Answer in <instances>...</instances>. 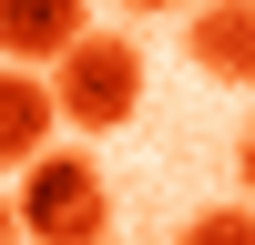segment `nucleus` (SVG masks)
I'll list each match as a JSON object with an SVG mask.
<instances>
[{
  "mask_svg": "<svg viewBox=\"0 0 255 245\" xmlns=\"http://www.w3.org/2000/svg\"><path fill=\"white\" fill-rule=\"evenodd\" d=\"M184 51H194V72H204V82L255 92V0H204L194 31H184Z\"/></svg>",
  "mask_w": 255,
  "mask_h": 245,
  "instance_id": "nucleus-5",
  "label": "nucleus"
},
{
  "mask_svg": "<svg viewBox=\"0 0 255 245\" xmlns=\"http://www.w3.org/2000/svg\"><path fill=\"white\" fill-rule=\"evenodd\" d=\"M123 10H133V20H143V10H194V0H123Z\"/></svg>",
  "mask_w": 255,
  "mask_h": 245,
  "instance_id": "nucleus-9",
  "label": "nucleus"
},
{
  "mask_svg": "<svg viewBox=\"0 0 255 245\" xmlns=\"http://www.w3.org/2000/svg\"><path fill=\"white\" fill-rule=\"evenodd\" d=\"M0 245H31V235H20V204H10V194H0Z\"/></svg>",
  "mask_w": 255,
  "mask_h": 245,
  "instance_id": "nucleus-7",
  "label": "nucleus"
},
{
  "mask_svg": "<svg viewBox=\"0 0 255 245\" xmlns=\"http://www.w3.org/2000/svg\"><path fill=\"white\" fill-rule=\"evenodd\" d=\"M184 245H255V204H204L184 225Z\"/></svg>",
  "mask_w": 255,
  "mask_h": 245,
  "instance_id": "nucleus-6",
  "label": "nucleus"
},
{
  "mask_svg": "<svg viewBox=\"0 0 255 245\" xmlns=\"http://www.w3.org/2000/svg\"><path fill=\"white\" fill-rule=\"evenodd\" d=\"M10 204H20L31 245H113V184H102L92 153H41Z\"/></svg>",
  "mask_w": 255,
  "mask_h": 245,
  "instance_id": "nucleus-1",
  "label": "nucleus"
},
{
  "mask_svg": "<svg viewBox=\"0 0 255 245\" xmlns=\"http://www.w3.org/2000/svg\"><path fill=\"white\" fill-rule=\"evenodd\" d=\"M235 174H245V204H255V122H245V153H235Z\"/></svg>",
  "mask_w": 255,
  "mask_h": 245,
  "instance_id": "nucleus-8",
  "label": "nucleus"
},
{
  "mask_svg": "<svg viewBox=\"0 0 255 245\" xmlns=\"http://www.w3.org/2000/svg\"><path fill=\"white\" fill-rule=\"evenodd\" d=\"M51 72H20V61H0V174H31L41 153H51Z\"/></svg>",
  "mask_w": 255,
  "mask_h": 245,
  "instance_id": "nucleus-4",
  "label": "nucleus"
},
{
  "mask_svg": "<svg viewBox=\"0 0 255 245\" xmlns=\"http://www.w3.org/2000/svg\"><path fill=\"white\" fill-rule=\"evenodd\" d=\"M82 31H92V0H0V61L20 72H51Z\"/></svg>",
  "mask_w": 255,
  "mask_h": 245,
  "instance_id": "nucleus-3",
  "label": "nucleus"
},
{
  "mask_svg": "<svg viewBox=\"0 0 255 245\" xmlns=\"http://www.w3.org/2000/svg\"><path fill=\"white\" fill-rule=\"evenodd\" d=\"M133 102H143V41H123V31H82L72 51L51 61V113L82 122V133H123V122H133Z\"/></svg>",
  "mask_w": 255,
  "mask_h": 245,
  "instance_id": "nucleus-2",
  "label": "nucleus"
}]
</instances>
